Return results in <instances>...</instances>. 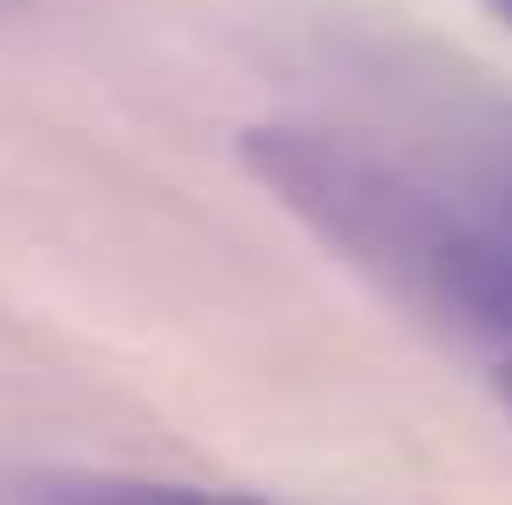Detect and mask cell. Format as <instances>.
Here are the masks:
<instances>
[{"instance_id": "obj_4", "label": "cell", "mask_w": 512, "mask_h": 505, "mask_svg": "<svg viewBox=\"0 0 512 505\" xmlns=\"http://www.w3.org/2000/svg\"><path fill=\"white\" fill-rule=\"evenodd\" d=\"M505 402H512V364H505Z\"/></svg>"}, {"instance_id": "obj_2", "label": "cell", "mask_w": 512, "mask_h": 505, "mask_svg": "<svg viewBox=\"0 0 512 505\" xmlns=\"http://www.w3.org/2000/svg\"><path fill=\"white\" fill-rule=\"evenodd\" d=\"M15 505H268V498L201 491V483H164V476H30Z\"/></svg>"}, {"instance_id": "obj_3", "label": "cell", "mask_w": 512, "mask_h": 505, "mask_svg": "<svg viewBox=\"0 0 512 505\" xmlns=\"http://www.w3.org/2000/svg\"><path fill=\"white\" fill-rule=\"evenodd\" d=\"M490 15H498V23L512 30V0H490Z\"/></svg>"}, {"instance_id": "obj_1", "label": "cell", "mask_w": 512, "mask_h": 505, "mask_svg": "<svg viewBox=\"0 0 512 505\" xmlns=\"http://www.w3.org/2000/svg\"><path fill=\"white\" fill-rule=\"evenodd\" d=\"M238 164L386 298L512 364V104L446 119L431 149L268 119L238 134Z\"/></svg>"}]
</instances>
